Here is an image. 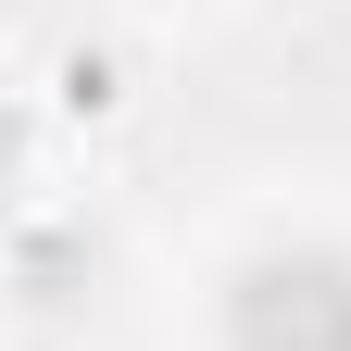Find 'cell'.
I'll return each instance as SVG.
<instances>
[{"label": "cell", "mask_w": 351, "mask_h": 351, "mask_svg": "<svg viewBox=\"0 0 351 351\" xmlns=\"http://www.w3.org/2000/svg\"><path fill=\"white\" fill-rule=\"evenodd\" d=\"M226 351H351V251H263L226 289Z\"/></svg>", "instance_id": "1"}, {"label": "cell", "mask_w": 351, "mask_h": 351, "mask_svg": "<svg viewBox=\"0 0 351 351\" xmlns=\"http://www.w3.org/2000/svg\"><path fill=\"white\" fill-rule=\"evenodd\" d=\"M13 163H25V125H13V101H0V189H13Z\"/></svg>", "instance_id": "2"}]
</instances>
